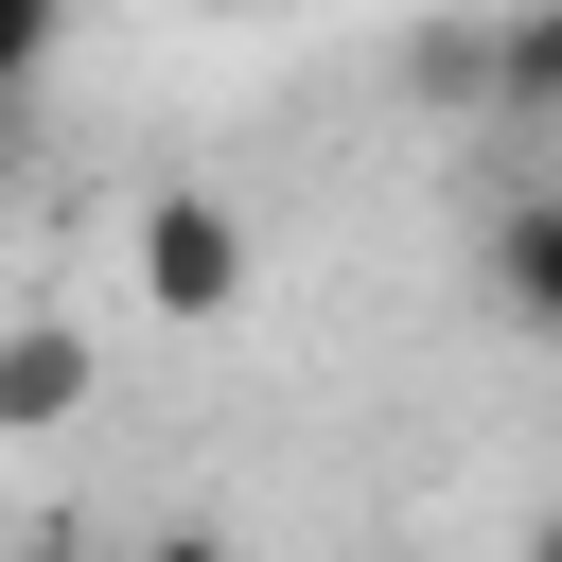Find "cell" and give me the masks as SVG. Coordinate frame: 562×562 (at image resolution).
<instances>
[{"label":"cell","mask_w":562,"mask_h":562,"mask_svg":"<svg viewBox=\"0 0 562 562\" xmlns=\"http://www.w3.org/2000/svg\"><path fill=\"white\" fill-rule=\"evenodd\" d=\"M123 281H140V316H176V334H228V316H246V281H263V228H246L228 193L158 176V193H140V228H123Z\"/></svg>","instance_id":"obj_1"},{"label":"cell","mask_w":562,"mask_h":562,"mask_svg":"<svg viewBox=\"0 0 562 562\" xmlns=\"http://www.w3.org/2000/svg\"><path fill=\"white\" fill-rule=\"evenodd\" d=\"M474 299H492L509 334H544V351H562V176H527V193L474 228Z\"/></svg>","instance_id":"obj_2"},{"label":"cell","mask_w":562,"mask_h":562,"mask_svg":"<svg viewBox=\"0 0 562 562\" xmlns=\"http://www.w3.org/2000/svg\"><path fill=\"white\" fill-rule=\"evenodd\" d=\"M88 386H105V351H88L70 316H0V439H53V422H88Z\"/></svg>","instance_id":"obj_3"},{"label":"cell","mask_w":562,"mask_h":562,"mask_svg":"<svg viewBox=\"0 0 562 562\" xmlns=\"http://www.w3.org/2000/svg\"><path fill=\"white\" fill-rule=\"evenodd\" d=\"M474 140H562V0H492V123Z\"/></svg>","instance_id":"obj_4"},{"label":"cell","mask_w":562,"mask_h":562,"mask_svg":"<svg viewBox=\"0 0 562 562\" xmlns=\"http://www.w3.org/2000/svg\"><path fill=\"white\" fill-rule=\"evenodd\" d=\"M404 88H422L439 123H492V18H422V35H404Z\"/></svg>","instance_id":"obj_5"},{"label":"cell","mask_w":562,"mask_h":562,"mask_svg":"<svg viewBox=\"0 0 562 562\" xmlns=\"http://www.w3.org/2000/svg\"><path fill=\"white\" fill-rule=\"evenodd\" d=\"M53 53H70V0H0V88H35Z\"/></svg>","instance_id":"obj_6"},{"label":"cell","mask_w":562,"mask_h":562,"mask_svg":"<svg viewBox=\"0 0 562 562\" xmlns=\"http://www.w3.org/2000/svg\"><path fill=\"white\" fill-rule=\"evenodd\" d=\"M140 562H228V527H158V544H140Z\"/></svg>","instance_id":"obj_7"},{"label":"cell","mask_w":562,"mask_h":562,"mask_svg":"<svg viewBox=\"0 0 562 562\" xmlns=\"http://www.w3.org/2000/svg\"><path fill=\"white\" fill-rule=\"evenodd\" d=\"M0 562H88V544H70V527H18V544H0Z\"/></svg>","instance_id":"obj_8"},{"label":"cell","mask_w":562,"mask_h":562,"mask_svg":"<svg viewBox=\"0 0 562 562\" xmlns=\"http://www.w3.org/2000/svg\"><path fill=\"white\" fill-rule=\"evenodd\" d=\"M18 140H35V88H0V176H18Z\"/></svg>","instance_id":"obj_9"},{"label":"cell","mask_w":562,"mask_h":562,"mask_svg":"<svg viewBox=\"0 0 562 562\" xmlns=\"http://www.w3.org/2000/svg\"><path fill=\"white\" fill-rule=\"evenodd\" d=\"M527 562H562V509H544V527H527Z\"/></svg>","instance_id":"obj_10"}]
</instances>
